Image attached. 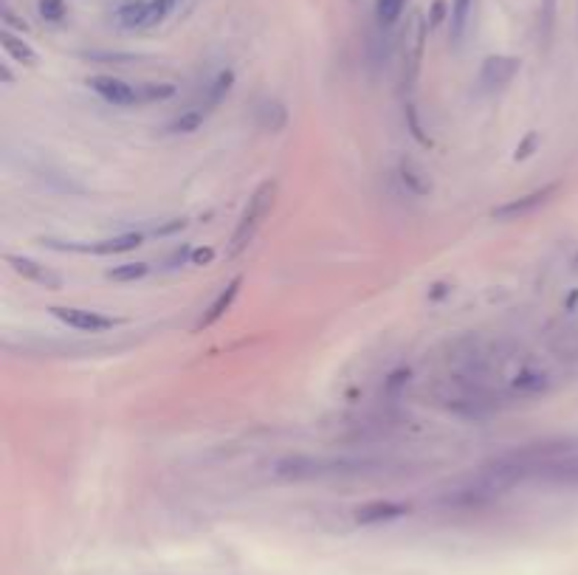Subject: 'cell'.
Returning a JSON list of instances; mask_svg holds the SVG:
<instances>
[{
  "label": "cell",
  "instance_id": "cell-20",
  "mask_svg": "<svg viewBox=\"0 0 578 575\" xmlns=\"http://www.w3.org/2000/svg\"><path fill=\"white\" fill-rule=\"evenodd\" d=\"M150 274V265L147 263H125L116 265L108 271V280L113 282H139Z\"/></svg>",
  "mask_w": 578,
  "mask_h": 575
},
{
  "label": "cell",
  "instance_id": "cell-16",
  "mask_svg": "<svg viewBox=\"0 0 578 575\" xmlns=\"http://www.w3.org/2000/svg\"><path fill=\"white\" fill-rule=\"evenodd\" d=\"M0 43H3V48H6V54L15 60V63L26 65V68H34L37 65V51H34L23 37H17L12 29H3V34H0Z\"/></svg>",
  "mask_w": 578,
  "mask_h": 575
},
{
  "label": "cell",
  "instance_id": "cell-9",
  "mask_svg": "<svg viewBox=\"0 0 578 575\" xmlns=\"http://www.w3.org/2000/svg\"><path fill=\"white\" fill-rule=\"evenodd\" d=\"M522 63L516 57H488L480 71V88L483 91H500L505 85H511L514 77L519 74Z\"/></svg>",
  "mask_w": 578,
  "mask_h": 575
},
{
  "label": "cell",
  "instance_id": "cell-10",
  "mask_svg": "<svg viewBox=\"0 0 578 575\" xmlns=\"http://www.w3.org/2000/svg\"><path fill=\"white\" fill-rule=\"evenodd\" d=\"M409 505L404 502H390V499H375V502H367L361 505L353 513L356 525H384V522H395V519H404L409 516Z\"/></svg>",
  "mask_w": 578,
  "mask_h": 575
},
{
  "label": "cell",
  "instance_id": "cell-5",
  "mask_svg": "<svg viewBox=\"0 0 578 575\" xmlns=\"http://www.w3.org/2000/svg\"><path fill=\"white\" fill-rule=\"evenodd\" d=\"M141 234L136 232H127V234H119V237H110V240H99V243H65V246H60V243H54V240H43V246H48V249L54 251H77V254H102V257H108V254H125V251H133L139 249L141 246Z\"/></svg>",
  "mask_w": 578,
  "mask_h": 575
},
{
  "label": "cell",
  "instance_id": "cell-1",
  "mask_svg": "<svg viewBox=\"0 0 578 575\" xmlns=\"http://www.w3.org/2000/svg\"><path fill=\"white\" fill-rule=\"evenodd\" d=\"M432 392H435V401H438L446 412H452V415L463 420L494 418L502 406L500 389L491 387L485 375H443Z\"/></svg>",
  "mask_w": 578,
  "mask_h": 575
},
{
  "label": "cell",
  "instance_id": "cell-21",
  "mask_svg": "<svg viewBox=\"0 0 578 575\" xmlns=\"http://www.w3.org/2000/svg\"><path fill=\"white\" fill-rule=\"evenodd\" d=\"M471 6H474V0H454L452 3V40L454 43H460V37H463L466 26H469Z\"/></svg>",
  "mask_w": 578,
  "mask_h": 575
},
{
  "label": "cell",
  "instance_id": "cell-25",
  "mask_svg": "<svg viewBox=\"0 0 578 575\" xmlns=\"http://www.w3.org/2000/svg\"><path fill=\"white\" fill-rule=\"evenodd\" d=\"M404 116H407L409 136H412V139L418 141L421 147H432V141H429V136L423 133L421 119H418V110H415V105H407V110H404Z\"/></svg>",
  "mask_w": 578,
  "mask_h": 575
},
{
  "label": "cell",
  "instance_id": "cell-22",
  "mask_svg": "<svg viewBox=\"0 0 578 575\" xmlns=\"http://www.w3.org/2000/svg\"><path fill=\"white\" fill-rule=\"evenodd\" d=\"M404 3H407V0H375V17H378V23H381L384 29L395 26V20L404 12Z\"/></svg>",
  "mask_w": 578,
  "mask_h": 575
},
{
  "label": "cell",
  "instance_id": "cell-28",
  "mask_svg": "<svg viewBox=\"0 0 578 575\" xmlns=\"http://www.w3.org/2000/svg\"><path fill=\"white\" fill-rule=\"evenodd\" d=\"M533 147H536V136H533V133H531V136H528V139H525V141H522V144H519V147H516V153H514L516 161H522V158H528V156H531V150H533Z\"/></svg>",
  "mask_w": 578,
  "mask_h": 575
},
{
  "label": "cell",
  "instance_id": "cell-2",
  "mask_svg": "<svg viewBox=\"0 0 578 575\" xmlns=\"http://www.w3.org/2000/svg\"><path fill=\"white\" fill-rule=\"evenodd\" d=\"M370 463L350 457H285L274 466V474L282 480H322V477H347L361 474Z\"/></svg>",
  "mask_w": 578,
  "mask_h": 575
},
{
  "label": "cell",
  "instance_id": "cell-26",
  "mask_svg": "<svg viewBox=\"0 0 578 575\" xmlns=\"http://www.w3.org/2000/svg\"><path fill=\"white\" fill-rule=\"evenodd\" d=\"M553 20H556V0H542V37H550L553 32Z\"/></svg>",
  "mask_w": 578,
  "mask_h": 575
},
{
  "label": "cell",
  "instance_id": "cell-24",
  "mask_svg": "<svg viewBox=\"0 0 578 575\" xmlns=\"http://www.w3.org/2000/svg\"><path fill=\"white\" fill-rule=\"evenodd\" d=\"M37 9H40V17L46 20V23H63L65 20V0H40L37 3Z\"/></svg>",
  "mask_w": 578,
  "mask_h": 575
},
{
  "label": "cell",
  "instance_id": "cell-23",
  "mask_svg": "<svg viewBox=\"0 0 578 575\" xmlns=\"http://www.w3.org/2000/svg\"><path fill=\"white\" fill-rule=\"evenodd\" d=\"M141 91V105H147V102H164V99H170L175 94V85L170 82H144L139 85Z\"/></svg>",
  "mask_w": 578,
  "mask_h": 575
},
{
  "label": "cell",
  "instance_id": "cell-14",
  "mask_svg": "<svg viewBox=\"0 0 578 575\" xmlns=\"http://www.w3.org/2000/svg\"><path fill=\"white\" fill-rule=\"evenodd\" d=\"M398 181L404 184L409 195H415V198H426L429 192H432V181H429V175L412 161V158H401L398 161Z\"/></svg>",
  "mask_w": 578,
  "mask_h": 575
},
{
  "label": "cell",
  "instance_id": "cell-27",
  "mask_svg": "<svg viewBox=\"0 0 578 575\" xmlns=\"http://www.w3.org/2000/svg\"><path fill=\"white\" fill-rule=\"evenodd\" d=\"M212 260H215V249H192V257H189L192 265H209Z\"/></svg>",
  "mask_w": 578,
  "mask_h": 575
},
{
  "label": "cell",
  "instance_id": "cell-11",
  "mask_svg": "<svg viewBox=\"0 0 578 575\" xmlns=\"http://www.w3.org/2000/svg\"><path fill=\"white\" fill-rule=\"evenodd\" d=\"M511 395L516 398H539V395H545L547 389H550V378L542 370H536V367H522L519 373L511 378Z\"/></svg>",
  "mask_w": 578,
  "mask_h": 575
},
{
  "label": "cell",
  "instance_id": "cell-19",
  "mask_svg": "<svg viewBox=\"0 0 578 575\" xmlns=\"http://www.w3.org/2000/svg\"><path fill=\"white\" fill-rule=\"evenodd\" d=\"M206 116H209V113L195 105V108H189L187 113H181V116L172 122L170 133H184V136H187V133H195V130L206 122Z\"/></svg>",
  "mask_w": 578,
  "mask_h": 575
},
{
  "label": "cell",
  "instance_id": "cell-7",
  "mask_svg": "<svg viewBox=\"0 0 578 575\" xmlns=\"http://www.w3.org/2000/svg\"><path fill=\"white\" fill-rule=\"evenodd\" d=\"M559 189V184H547V187L536 189V192H531V195H522V198H514V201L502 203V206H497L494 212H491V218L494 220H522L528 218V215H533L539 206H545L547 201H550V195Z\"/></svg>",
  "mask_w": 578,
  "mask_h": 575
},
{
  "label": "cell",
  "instance_id": "cell-13",
  "mask_svg": "<svg viewBox=\"0 0 578 575\" xmlns=\"http://www.w3.org/2000/svg\"><path fill=\"white\" fill-rule=\"evenodd\" d=\"M550 347L564 361H578V316H570L550 333Z\"/></svg>",
  "mask_w": 578,
  "mask_h": 575
},
{
  "label": "cell",
  "instance_id": "cell-8",
  "mask_svg": "<svg viewBox=\"0 0 578 575\" xmlns=\"http://www.w3.org/2000/svg\"><path fill=\"white\" fill-rule=\"evenodd\" d=\"M6 265L15 271L17 277L34 282V285H40V288H48V291H57V288H63V277H60V274H54V271H51V268H46L43 263L32 260V257L6 254Z\"/></svg>",
  "mask_w": 578,
  "mask_h": 575
},
{
  "label": "cell",
  "instance_id": "cell-6",
  "mask_svg": "<svg viewBox=\"0 0 578 575\" xmlns=\"http://www.w3.org/2000/svg\"><path fill=\"white\" fill-rule=\"evenodd\" d=\"M51 316L60 319L65 327L79 330V333H105L119 325V319H110L99 311H85V308H65V305H54Z\"/></svg>",
  "mask_w": 578,
  "mask_h": 575
},
{
  "label": "cell",
  "instance_id": "cell-18",
  "mask_svg": "<svg viewBox=\"0 0 578 575\" xmlns=\"http://www.w3.org/2000/svg\"><path fill=\"white\" fill-rule=\"evenodd\" d=\"M257 116H260V127L271 130V133H280L285 122H288V113H285L280 102H266L263 108L257 110Z\"/></svg>",
  "mask_w": 578,
  "mask_h": 575
},
{
  "label": "cell",
  "instance_id": "cell-17",
  "mask_svg": "<svg viewBox=\"0 0 578 575\" xmlns=\"http://www.w3.org/2000/svg\"><path fill=\"white\" fill-rule=\"evenodd\" d=\"M232 85H235V71H220L218 77L212 79L209 85H206L204 91V99H201V105L198 108H204L206 113L209 110H215L229 96V91H232Z\"/></svg>",
  "mask_w": 578,
  "mask_h": 575
},
{
  "label": "cell",
  "instance_id": "cell-15",
  "mask_svg": "<svg viewBox=\"0 0 578 575\" xmlns=\"http://www.w3.org/2000/svg\"><path fill=\"white\" fill-rule=\"evenodd\" d=\"M116 17L125 29H141L150 26V0H122Z\"/></svg>",
  "mask_w": 578,
  "mask_h": 575
},
{
  "label": "cell",
  "instance_id": "cell-12",
  "mask_svg": "<svg viewBox=\"0 0 578 575\" xmlns=\"http://www.w3.org/2000/svg\"><path fill=\"white\" fill-rule=\"evenodd\" d=\"M240 285H243V277H235V280L229 282L223 291H220L215 299H212V305L206 308V313L198 319V325H195V330H204V327H212L218 319H223L226 313L232 311V305H235L237 294H240Z\"/></svg>",
  "mask_w": 578,
  "mask_h": 575
},
{
  "label": "cell",
  "instance_id": "cell-3",
  "mask_svg": "<svg viewBox=\"0 0 578 575\" xmlns=\"http://www.w3.org/2000/svg\"><path fill=\"white\" fill-rule=\"evenodd\" d=\"M277 192H280V184H277L274 178L263 181L260 187L254 189V195H251L249 203H246L240 220H237L235 234H232V257H237V254H243V251L249 249L251 240L257 237L260 226L266 223L271 209H274V203H277Z\"/></svg>",
  "mask_w": 578,
  "mask_h": 575
},
{
  "label": "cell",
  "instance_id": "cell-4",
  "mask_svg": "<svg viewBox=\"0 0 578 575\" xmlns=\"http://www.w3.org/2000/svg\"><path fill=\"white\" fill-rule=\"evenodd\" d=\"M88 88H91L96 96H102V99H105L108 105H113V108H133V105H141L139 88L119 77L99 74V77L88 79Z\"/></svg>",
  "mask_w": 578,
  "mask_h": 575
}]
</instances>
